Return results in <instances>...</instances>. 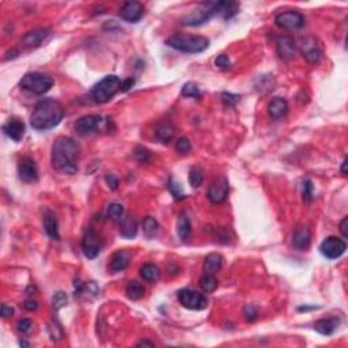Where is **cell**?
<instances>
[{
  "label": "cell",
  "instance_id": "cell-49",
  "mask_svg": "<svg viewBox=\"0 0 348 348\" xmlns=\"http://www.w3.org/2000/svg\"><path fill=\"white\" fill-rule=\"evenodd\" d=\"M347 223H348V218L345 216L343 221L340 222V233L343 234V237L348 238V231H347Z\"/></svg>",
  "mask_w": 348,
  "mask_h": 348
},
{
  "label": "cell",
  "instance_id": "cell-36",
  "mask_svg": "<svg viewBox=\"0 0 348 348\" xmlns=\"http://www.w3.org/2000/svg\"><path fill=\"white\" fill-rule=\"evenodd\" d=\"M314 187H313V182L310 180H303L302 182V199L305 203H312L314 199Z\"/></svg>",
  "mask_w": 348,
  "mask_h": 348
},
{
  "label": "cell",
  "instance_id": "cell-39",
  "mask_svg": "<svg viewBox=\"0 0 348 348\" xmlns=\"http://www.w3.org/2000/svg\"><path fill=\"white\" fill-rule=\"evenodd\" d=\"M134 155L136 158V161L142 162V163H145V162L150 161V151L147 149H144V147H140V145L135 149Z\"/></svg>",
  "mask_w": 348,
  "mask_h": 348
},
{
  "label": "cell",
  "instance_id": "cell-45",
  "mask_svg": "<svg viewBox=\"0 0 348 348\" xmlns=\"http://www.w3.org/2000/svg\"><path fill=\"white\" fill-rule=\"evenodd\" d=\"M105 181H106L107 185L111 187V189H117V188H119L120 181L119 178H117V176H115V174H106V176H105Z\"/></svg>",
  "mask_w": 348,
  "mask_h": 348
},
{
  "label": "cell",
  "instance_id": "cell-27",
  "mask_svg": "<svg viewBox=\"0 0 348 348\" xmlns=\"http://www.w3.org/2000/svg\"><path fill=\"white\" fill-rule=\"evenodd\" d=\"M174 128L170 123H159L155 128V138L161 143H169L174 136Z\"/></svg>",
  "mask_w": 348,
  "mask_h": 348
},
{
  "label": "cell",
  "instance_id": "cell-34",
  "mask_svg": "<svg viewBox=\"0 0 348 348\" xmlns=\"http://www.w3.org/2000/svg\"><path fill=\"white\" fill-rule=\"evenodd\" d=\"M188 180H189V184H191L193 188L200 187V185L203 184V180H204L203 170H202L199 166L192 168L191 172H189V177H188Z\"/></svg>",
  "mask_w": 348,
  "mask_h": 348
},
{
  "label": "cell",
  "instance_id": "cell-29",
  "mask_svg": "<svg viewBox=\"0 0 348 348\" xmlns=\"http://www.w3.org/2000/svg\"><path fill=\"white\" fill-rule=\"evenodd\" d=\"M159 273H161V271L155 264H150L149 263V264H144L140 268V276L149 283L157 282L158 278H159Z\"/></svg>",
  "mask_w": 348,
  "mask_h": 348
},
{
  "label": "cell",
  "instance_id": "cell-42",
  "mask_svg": "<svg viewBox=\"0 0 348 348\" xmlns=\"http://www.w3.org/2000/svg\"><path fill=\"white\" fill-rule=\"evenodd\" d=\"M215 65L221 69H229L231 68V62L227 54H219L218 58L215 59Z\"/></svg>",
  "mask_w": 348,
  "mask_h": 348
},
{
  "label": "cell",
  "instance_id": "cell-16",
  "mask_svg": "<svg viewBox=\"0 0 348 348\" xmlns=\"http://www.w3.org/2000/svg\"><path fill=\"white\" fill-rule=\"evenodd\" d=\"M276 49L280 58L284 60H291L297 54V44L291 37H280L276 42Z\"/></svg>",
  "mask_w": 348,
  "mask_h": 348
},
{
  "label": "cell",
  "instance_id": "cell-38",
  "mask_svg": "<svg viewBox=\"0 0 348 348\" xmlns=\"http://www.w3.org/2000/svg\"><path fill=\"white\" fill-rule=\"evenodd\" d=\"M221 98H222V101L227 106H235L240 102V100H241V97L238 96V94H233V93H222Z\"/></svg>",
  "mask_w": 348,
  "mask_h": 348
},
{
  "label": "cell",
  "instance_id": "cell-9",
  "mask_svg": "<svg viewBox=\"0 0 348 348\" xmlns=\"http://www.w3.org/2000/svg\"><path fill=\"white\" fill-rule=\"evenodd\" d=\"M320 250H321L322 256L329 259V260H336V259L341 257L345 253L347 244L340 238L328 237L320 245Z\"/></svg>",
  "mask_w": 348,
  "mask_h": 348
},
{
  "label": "cell",
  "instance_id": "cell-50",
  "mask_svg": "<svg viewBox=\"0 0 348 348\" xmlns=\"http://www.w3.org/2000/svg\"><path fill=\"white\" fill-rule=\"evenodd\" d=\"M138 347H155V344H154L153 341L142 340V341H139V343H138Z\"/></svg>",
  "mask_w": 348,
  "mask_h": 348
},
{
  "label": "cell",
  "instance_id": "cell-43",
  "mask_svg": "<svg viewBox=\"0 0 348 348\" xmlns=\"http://www.w3.org/2000/svg\"><path fill=\"white\" fill-rule=\"evenodd\" d=\"M244 314H245V318L248 321H254L257 318V316H259L257 309L253 306V305H248V306L245 307V310H244Z\"/></svg>",
  "mask_w": 348,
  "mask_h": 348
},
{
  "label": "cell",
  "instance_id": "cell-5",
  "mask_svg": "<svg viewBox=\"0 0 348 348\" xmlns=\"http://www.w3.org/2000/svg\"><path fill=\"white\" fill-rule=\"evenodd\" d=\"M20 86L29 93L35 96H42L52 88L53 79L50 75L44 72H29L21 79Z\"/></svg>",
  "mask_w": 348,
  "mask_h": 348
},
{
  "label": "cell",
  "instance_id": "cell-10",
  "mask_svg": "<svg viewBox=\"0 0 348 348\" xmlns=\"http://www.w3.org/2000/svg\"><path fill=\"white\" fill-rule=\"evenodd\" d=\"M275 22L279 27L288 29V30H295V29H301L305 25V16L301 12L290 10V11L278 14L275 18Z\"/></svg>",
  "mask_w": 348,
  "mask_h": 348
},
{
  "label": "cell",
  "instance_id": "cell-6",
  "mask_svg": "<svg viewBox=\"0 0 348 348\" xmlns=\"http://www.w3.org/2000/svg\"><path fill=\"white\" fill-rule=\"evenodd\" d=\"M215 2H207L203 3L199 8H196L191 14H188L185 18H182L181 25L185 26H200L203 23L208 22L215 15Z\"/></svg>",
  "mask_w": 348,
  "mask_h": 348
},
{
  "label": "cell",
  "instance_id": "cell-32",
  "mask_svg": "<svg viewBox=\"0 0 348 348\" xmlns=\"http://www.w3.org/2000/svg\"><path fill=\"white\" fill-rule=\"evenodd\" d=\"M143 295H144V287L142 284L135 282V280L128 282V284H126V297L128 298L138 301V299L142 298Z\"/></svg>",
  "mask_w": 348,
  "mask_h": 348
},
{
  "label": "cell",
  "instance_id": "cell-35",
  "mask_svg": "<svg viewBox=\"0 0 348 348\" xmlns=\"http://www.w3.org/2000/svg\"><path fill=\"white\" fill-rule=\"evenodd\" d=\"M124 215V207L120 203H112L107 207V216L113 221H120Z\"/></svg>",
  "mask_w": 348,
  "mask_h": 348
},
{
  "label": "cell",
  "instance_id": "cell-52",
  "mask_svg": "<svg viewBox=\"0 0 348 348\" xmlns=\"http://www.w3.org/2000/svg\"><path fill=\"white\" fill-rule=\"evenodd\" d=\"M20 344L22 345V347H29V345H30V344H29V343H26V341H21Z\"/></svg>",
  "mask_w": 348,
  "mask_h": 348
},
{
  "label": "cell",
  "instance_id": "cell-33",
  "mask_svg": "<svg viewBox=\"0 0 348 348\" xmlns=\"http://www.w3.org/2000/svg\"><path fill=\"white\" fill-rule=\"evenodd\" d=\"M181 94L187 98H202V91H200L199 86L193 82H188L182 86Z\"/></svg>",
  "mask_w": 348,
  "mask_h": 348
},
{
  "label": "cell",
  "instance_id": "cell-4",
  "mask_svg": "<svg viewBox=\"0 0 348 348\" xmlns=\"http://www.w3.org/2000/svg\"><path fill=\"white\" fill-rule=\"evenodd\" d=\"M121 83L123 82L117 75H107L91 88V98L98 103L107 102L117 94Z\"/></svg>",
  "mask_w": 348,
  "mask_h": 348
},
{
  "label": "cell",
  "instance_id": "cell-3",
  "mask_svg": "<svg viewBox=\"0 0 348 348\" xmlns=\"http://www.w3.org/2000/svg\"><path fill=\"white\" fill-rule=\"evenodd\" d=\"M166 45L184 53H200L210 46V41L203 35L177 33L166 40Z\"/></svg>",
  "mask_w": 348,
  "mask_h": 348
},
{
  "label": "cell",
  "instance_id": "cell-14",
  "mask_svg": "<svg viewBox=\"0 0 348 348\" xmlns=\"http://www.w3.org/2000/svg\"><path fill=\"white\" fill-rule=\"evenodd\" d=\"M18 176L23 182H35L39 180V168L34 159L23 157L18 163Z\"/></svg>",
  "mask_w": 348,
  "mask_h": 348
},
{
  "label": "cell",
  "instance_id": "cell-31",
  "mask_svg": "<svg viewBox=\"0 0 348 348\" xmlns=\"http://www.w3.org/2000/svg\"><path fill=\"white\" fill-rule=\"evenodd\" d=\"M200 287H202V290L207 294H210V292H214L216 288H218V280L215 278V275H210V273H204L202 278H200Z\"/></svg>",
  "mask_w": 348,
  "mask_h": 348
},
{
  "label": "cell",
  "instance_id": "cell-48",
  "mask_svg": "<svg viewBox=\"0 0 348 348\" xmlns=\"http://www.w3.org/2000/svg\"><path fill=\"white\" fill-rule=\"evenodd\" d=\"M135 84V79H132V78H128V79H125V81L121 83V90L123 91H128L130 88H132V86Z\"/></svg>",
  "mask_w": 348,
  "mask_h": 348
},
{
  "label": "cell",
  "instance_id": "cell-47",
  "mask_svg": "<svg viewBox=\"0 0 348 348\" xmlns=\"http://www.w3.org/2000/svg\"><path fill=\"white\" fill-rule=\"evenodd\" d=\"M12 314H14V309L11 306H8V305H2V317L3 318H8L11 317Z\"/></svg>",
  "mask_w": 348,
  "mask_h": 348
},
{
  "label": "cell",
  "instance_id": "cell-26",
  "mask_svg": "<svg viewBox=\"0 0 348 348\" xmlns=\"http://www.w3.org/2000/svg\"><path fill=\"white\" fill-rule=\"evenodd\" d=\"M223 264V257L218 253H211L208 256L206 257V260H204V273H210V275H215L216 272L221 271V268H222Z\"/></svg>",
  "mask_w": 348,
  "mask_h": 348
},
{
  "label": "cell",
  "instance_id": "cell-13",
  "mask_svg": "<svg viewBox=\"0 0 348 348\" xmlns=\"http://www.w3.org/2000/svg\"><path fill=\"white\" fill-rule=\"evenodd\" d=\"M82 250H83V254L87 259L93 260L96 259L101 252V241L97 233L93 229L88 227L86 230V233L83 235V240H82Z\"/></svg>",
  "mask_w": 348,
  "mask_h": 348
},
{
  "label": "cell",
  "instance_id": "cell-11",
  "mask_svg": "<svg viewBox=\"0 0 348 348\" xmlns=\"http://www.w3.org/2000/svg\"><path fill=\"white\" fill-rule=\"evenodd\" d=\"M229 181L225 176L218 177L216 180L210 185V189H208V199H210L211 203L214 204H221L223 202H226L227 196H229Z\"/></svg>",
  "mask_w": 348,
  "mask_h": 348
},
{
  "label": "cell",
  "instance_id": "cell-12",
  "mask_svg": "<svg viewBox=\"0 0 348 348\" xmlns=\"http://www.w3.org/2000/svg\"><path fill=\"white\" fill-rule=\"evenodd\" d=\"M103 124V119L100 115L83 116L75 123V131L82 136H87L100 130Z\"/></svg>",
  "mask_w": 348,
  "mask_h": 348
},
{
  "label": "cell",
  "instance_id": "cell-17",
  "mask_svg": "<svg viewBox=\"0 0 348 348\" xmlns=\"http://www.w3.org/2000/svg\"><path fill=\"white\" fill-rule=\"evenodd\" d=\"M3 132L14 142H20L25 135V124L18 119H11L3 125Z\"/></svg>",
  "mask_w": 348,
  "mask_h": 348
},
{
  "label": "cell",
  "instance_id": "cell-37",
  "mask_svg": "<svg viewBox=\"0 0 348 348\" xmlns=\"http://www.w3.org/2000/svg\"><path fill=\"white\" fill-rule=\"evenodd\" d=\"M168 188H169V191H170V193L173 195V197H174L176 200L185 199V193L182 192V189H181V185L178 184L174 178H170V180H169Z\"/></svg>",
  "mask_w": 348,
  "mask_h": 348
},
{
  "label": "cell",
  "instance_id": "cell-25",
  "mask_svg": "<svg viewBox=\"0 0 348 348\" xmlns=\"http://www.w3.org/2000/svg\"><path fill=\"white\" fill-rule=\"evenodd\" d=\"M337 325H339V322L336 318H321L314 324V331L324 336H331L337 329Z\"/></svg>",
  "mask_w": 348,
  "mask_h": 348
},
{
  "label": "cell",
  "instance_id": "cell-44",
  "mask_svg": "<svg viewBox=\"0 0 348 348\" xmlns=\"http://www.w3.org/2000/svg\"><path fill=\"white\" fill-rule=\"evenodd\" d=\"M18 329H20L21 332L23 333H27L30 332L31 331V326H33V324H31V321L29 320V318H22V320H20L18 321Z\"/></svg>",
  "mask_w": 348,
  "mask_h": 348
},
{
  "label": "cell",
  "instance_id": "cell-22",
  "mask_svg": "<svg viewBox=\"0 0 348 348\" xmlns=\"http://www.w3.org/2000/svg\"><path fill=\"white\" fill-rule=\"evenodd\" d=\"M42 223H44V229H45V233L48 234V237L52 238V240H59V225L58 219H56V215L52 212V211L46 210L42 215Z\"/></svg>",
  "mask_w": 348,
  "mask_h": 348
},
{
  "label": "cell",
  "instance_id": "cell-8",
  "mask_svg": "<svg viewBox=\"0 0 348 348\" xmlns=\"http://www.w3.org/2000/svg\"><path fill=\"white\" fill-rule=\"evenodd\" d=\"M299 50L310 64H317L321 60V45H320L318 40L313 35H307V37L302 39V41L299 44Z\"/></svg>",
  "mask_w": 348,
  "mask_h": 348
},
{
  "label": "cell",
  "instance_id": "cell-20",
  "mask_svg": "<svg viewBox=\"0 0 348 348\" xmlns=\"http://www.w3.org/2000/svg\"><path fill=\"white\" fill-rule=\"evenodd\" d=\"M288 113V102L286 98L276 97L268 105V115L275 120H279Z\"/></svg>",
  "mask_w": 348,
  "mask_h": 348
},
{
  "label": "cell",
  "instance_id": "cell-2",
  "mask_svg": "<svg viewBox=\"0 0 348 348\" xmlns=\"http://www.w3.org/2000/svg\"><path fill=\"white\" fill-rule=\"evenodd\" d=\"M64 117L62 103L52 98H44L34 106L30 116V125L35 131H48L58 126Z\"/></svg>",
  "mask_w": 348,
  "mask_h": 348
},
{
  "label": "cell",
  "instance_id": "cell-21",
  "mask_svg": "<svg viewBox=\"0 0 348 348\" xmlns=\"http://www.w3.org/2000/svg\"><path fill=\"white\" fill-rule=\"evenodd\" d=\"M131 263V253L128 250H117V252L112 256L111 259V264H109V268H111L112 272H121L124 271Z\"/></svg>",
  "mask_w": 348,
  "mask_h": 348
},
{
  "label": "cell",
  "instance_id": "cell-19",
  "mask_svg": "<svg viewBox=\"0 0 348 348\" xmlns=\"http://www.w3.org/2000/svg\"><path fill=\"white\" fill-rule=\"evenodd\" d=\"M312 241V234L307 226H298L294 231L292 237V245L298 250H306Z\"/></svg>",
  "mask_w": 348,
  "mask_h": 348
},
{
  "label": "cell",
  "instance_id": "cell-7",
  "mask_svg": "<svg viewBox=\"0 0 348 348\" xmlns=\"http://www.w3.org/2000/svg\"><path fill=\"white\" fill-rule=\"evenodd\" d=\"M178 301L185 309L189 310H204L208 306V299L206 295L192 288L178 291Z\"/></svg>",
  "mask_w": 348,
  "mask_h": 348
},
{
  "label": "cell",
  "instance_id": "cell-40",
  "mask_svg": "<svg viewBox=\"0 0 348 348\" xmlns=\"http://www.w3.org/2000/svg\"><path fill=\"white\" fill-rule=\"evenodd\" d=\"M176 149L180 154H187L191 151V142L188 138H180L176 142Z\"/></svg>",
  "mask_w": 348,
  "mask_h": 348
},
{
  "label": "cell",
  "instance_id": "cell-24",
  "mask_svg": "<svg viewBox=\"0 0 348 348\" xmlns=\"http://www.w3.org/2000/svg\"><path fill=\"white\" fill-rule=\"evenodd\" d=\"M240 11V4L234 2H215V12L222 16L223 20H231Z\"/></svg>",
  "mask_w": 348,
  "mask_h": 348
},
{
  "label": "cell",
  "instance_id": "cell-28",
  "mask_svg": "<svg viewBox=\"0 0 348 348\" xmlns=\"http://www.w3.org/2000/svg\"><path fill=\"white\" fill-rule=\"evenodd\" d=\"M191 221H189V218H188V215L185 212H181L180 216H178V221H177V233H178V237L185 241L191 235Z\"/></svg>",
  "mask_w": 348,
  "mask_h": 348
},
{
  "label": "cell",
  "instance_id": "cell-30",
  "mask_svg": "<svg viewBox=\"0 0 348 348\" xmlns=\"http://www.w3.org/2000/svg\"><path fill=\"white\" fill-rule=\"evenodd\" d=\"M143 231H144L145 237L147 238H155L159 233V223L155 218L153 216H147L143 221Z\"/></svg>",
  "mask_w": 348,
  "mask_h": 348
},
{
  "label": "cell",
  "instance_id": "cell-23",
  "mask_svg": "<svg viewBox=\"0 0 348 348\" xmlns=\"http://www.w3.org/2000/svg\"><path fill=\"white\" fill-rule=\"evenodd\" d=\"M120 234L124 238H130V240L136 237V234H138V222H136L134 215H126L125 218L120 219Z\"/></svg>",
  "mask_w": 348,
  "mask_h": 348
},
{
  "label": "cell",
  "instance_id": "cell-41",
  "mask_svg": "<svg viewBox=\"0 0 348 348\" xmlns=\"http://www.w3.org/2000/svg\"><path fill=\"white\" fill-rule=\"evenodd\" d=\"M67 301H68V298H67V295L64 294V292H56L53 297V307L54 310H59L60 307L65 306L67 305Z\"/></svg>",
  "mask_w": 348,
  "mask_h": 348
},
{
  "label": "cell",
  "instance_id": "cell-51",
  "mask_svg": "<svg viewBox=\"0 0 348 348\" xmlns=\"http://www.w3.org/2000/svg\"><path fill=\"white\" fill-rule=\"evenodd\" d=\"M341 173H343V174H347V159H344V161H343V163H341Z\"/></svg>",
  "mask_w": 348,
  "mask_h": 348
},
{
  "label": "cell",
  "instance_id": "cell-15",
  "mask_svg": "<svg viewBox=\"0 0 348 348\" xmlns=\"http://www.w3.org/2000/svg\"><path fill=\"white\" fill-rule=\"evenodd\" d=\"M143 14H144V7L139 2H126V3H124L123 7L120 8L119 12L121 20L131 23L139 22V21L142 20Z\"/></svg>",
  "mask_w": 348,
  "mask_h": 348
},
{
  "label": "cell",
  "instance_id": "cell-1",
  "mask_svg": "<svg viewBox=\"0 0 348 348\" xmlns=\"http://www.w3.org/2000/svg\"><path fill=\"white\" fill-rule=\"evenodd\" d=\"M81 147L69 136H60L52 145V166L62 174H75L78 172Z\"/></svg>",
  "mask_w": 348,
  "mask_h": 348
},
{
  "label": "cell",
  "instance_id": "cell-46",
  "mask_svg": "<svg viewBox=\"0 0 348 348\" xmlns=\"http://www.w3.org/2000/svg\"><path fill=\"white\" fill-rule=\"evenodd\" d=\"M23 307L26 310H29V312H34V310H37V307H39V303L35 302L34 299H26V301L23 302Z\"/></svg>",
  "mask_w": 348,
  "mask_h": 348
},
{
  "label": "cell",
  "instance_id": "cell-18",
  "mask_svg": "<svg viewBox=\"0 0 348 348\" xmlns=\"http://www.w3.org/2000/svg\"><path fill=\"white\" fill-rule=\"evenodd\" d=\"M49 35V29H39V30L29 31L22 39V44L27 48H37V46L42 45Z\"/></svg>",
  "mask_w": 348,
  "mask_h": 348
}]
</instances>
